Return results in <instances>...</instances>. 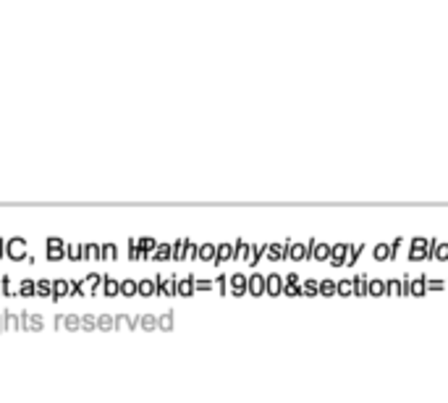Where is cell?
<instances>
[{
  "label": "cell",
  "mask_w": 448,
  "mask_h": 403,
  "mask_svg": "<svg viewBox=\"0 0 448 403\" xmlns=\"http://www.w3.org/2000/svg\"><path fill=\"white\" fill-rule=\"evenodd\" d=\"M5 257L13 259V262H24L27 259V238L21 236H13L5 241Z\"/></svg>",
  "instance_id": "obj_1"
},
{
  "label": "cell",
  "mask_w": 448,
  "mask_h": 403,
  "mask_svg": "<svg viewBox=\"0 0 448 403\" xmlns=\"http://www.w3.org/2000/svg\"><path fill=\"white\" fill-rule=\"evenodd\" d=\"M288 259L294 262H304V259H312V243H296V241H288Z\"/></svg>",
  "instance_id": "obj_2"
},
{
  "label": "cell",
  "mask_w": 448,
  "mask_h": 403,
  "mask_svg": "<svg viewBox=\"0 0 448 403\" xmlns=\"http://www.w3.org/2000/svg\"><path fill=\"white\" fill-rule=\"evenodd\" d=\"M103 278H105V275H100V272H89L87 278H81V288H84V296H95V293H103Z\"/></svg>",
  "instance_id": "obj_3"
},
{
  "label": "cell",
  "mask_w": 448,
  "mask_h": 403,
  "mask_svg": "<svg viewBox=\"0 0 448 403\" xmlns=\"http://www.w3.org/2000/svg\"><path fill=\"white\" fill-rule=\"evenodd\" d=\"M228 291L234 293V296H244V293H249V275H228Z\"/></svg>",
  "instance_id": "obj_4"
},
{
  "label": "cell",
  "mask_w": 448,
  "mask_h": 403,
  "mask_svg": "<svg viewBox=\"0 0 448 403\" xmlns=\"http://www.w3.org/2000/svg\"><path fill=\"white\" fill-rule=\"evenodd\" d=\"M155 283H157V296H176V283H178L176 275H171V278L155 275Z\"/></svg>",
  "instance_id": "obj_5"
},
{
  "label": "cell",
  "mask_w": 448,
  "mask_h": 403,
  "mask_svg": "<svg viewBox=\"0 0 448 403\" xmlns=\"http://www.w3.org/2000/svg\"><path fill=\"white\" fill-rule=\"evenodd\" d=\"M66 296H71V278H55L53 280V296H50V301H61Z\"/></svg>",
  "instance_id": "obj_6"
},
{
  "label": "cell",
  "mask_w": 448,
  "mask_h": 403,
  "mask_svg": "<svg viewBox=\"0 0 448 403\" xmlns=\"http://www.w3.org/2000/svg\"><path fill=\"white\" fill-rule=\"evenodd\" d=\"M348 251H351V246H348V243H336V246L330 249V259H328V262L333 265V267H344Z\"/></svg>",
  "instance_id": "obj_7"
},
{
  "label": "cell",
  "mask_w": 448,
  "mask_h": 403,
  "mask_svg": "<svg viewBox=\"0 0 448 403\" xmlns=\"http://www.w3.org/2000/svg\"><path fill=\"white\" fill-rule=\"evenodd\" d=\"M265 288H268V275H260V272L249 275V293L252 296H262Z\"/></svg>",
  "instance_id": "obj_8"
},
{
  "label": "cell",
  "mask_w": 448,
  "mask_h": 403,
  "mask_svg": "<svg viewBox=\"0 0 448 403\" xmlns=\"http://www.w3.org/2000/svg\"><path fill=\"white\" fill-rule=\"evenodd\" d=\"M310 243H312V259H314V262H328V259H330V249H333V246L320 243L314 238H310Z\"/></svg>",
  "instance_id": "obj_9"
},
{
  "label": "cell",
  "mask_w": 448,
  "mask_h": 403,
  "mask_svg": "<svg viewBox=\"0 0 448 403\" xmlns=\"http://www.w3.org/2000/svg\"><path fill=\"white\" fill-rule=\"evenodd\" d=\"M430 259H435V262H448V243H443V241L430 243Z\"/></svg>",
  "instance_id": "obj_10"
},
{
  "label": "cell",
  "mask_w": 448,
  "mask_h": 403,
  "mask_svg": "<svg viewBox=\"0 0 448 403\" xmlns=\"http://www.w3.org/2000/svg\"><path fill=\"white\" fill-rule=\"evenodd\" d=\"M149 259H155V262H168V259H173V246L171 243H157L155 251L149 254Z\"/></svg>",
  "instance_id": "obj_11"
},
{
  "label": "cell",
  "mask_w": 448,
  "mask_h": 403,
  "mask_svg": "<svg viewBox=\"0 0 448 403\" xmlns=\"http://www.w3.org/2000/svg\"><path fill=\"white\" fill-rule=\"evenodd\" d=\"M103 296H107V299H115V296H121V280H115V278H103Z\"/></svg>",
  "instance_id": "obj_12"
},
{
  "label": "cell",
  "mask_w": 448,
  "mask_h": 403,
  "mask_svg": "<svg viewBox=\"0 0 448 403\" xmlns=\"http://www.w3.org/2000/svg\"><path fill=\"white\" fill-rule=\"evenodd\" d=\"M194 293V275H186V278H178L176 283V296H192Z\"/></svg>",
  "instance_id": "obj_13"
},
{
  "label": "cell",
  "mask_w": 448,
  "mask_h": 403,
  "mask_svg": "<svg viewBox=\"0 0 448 403\" xmlns=\"http://www.w3.org/2000/svg\"><path fill=\"white\" fill-rule=\"evenodd\" d=\"M34 296H39V299H50V296H53V280H50V278L34 280Z\"/></svg>",
  "instance_id": "obj_14"
},
{
  "label": "cell",
  "mask_w": 448,
  "mask_h": 403,
  "mask_svg": "<svg viewBox=\"0 0 448 403\" xmlns=\"http://www.w3.org/2000/svg\"><path fill=\"white\" fill-rule=\"evenodd\" d=\"M283 278H280L278 272L268 275V288H265V293H270V296H278V293H283Z\"/></svg>",
  "instance_id": "obj_15"
},
{
  "label": "cell",
  "mask_w": 448,
  "mask_h": 403,
  "mask_svg": "<svg viewBox=\"0 0 448 403\" xmlns=\"http://www.w3.org/2000/svg\"><path fill=\"white\" fill-rule=\"evenodd\" d=\"M268 259H270V262L288 259V243H286V246H280V243H270V246H268Z\"/></svg>",
  "instance_id": "obj_16"
},
{
  "label": "cell",
  "mask_w": 448,
  "mask_h": 403,
  "mask_svg": "<svg viewBox=\"0 0 448 403\" xmlns=\"http://www.w3.org/2000/svg\"><path fill=\"white\" fill-rule=\"evenodd\" d=\"M121 296H126V299L139 296V280H134V278H123V280H121Z\"/></svg>",
  "instance_id": "obj_17"
},
{
  "label": "cell",
  "mask_w": 448,
  "mask_h": 403,
  "mask_svg": "<svg viewBox=\"0 0 448 403\" xmlns=\"http://www.w3.org/2000/svg\"><path fill=\"white\" fill-rule=\"evenodd\" d=\"M139 296H144V299L157 296V283H155V278H142V280H139Z\"/></svg>",
  "instance_id": "obj_18"
},
{
  "label": "cell",
  "mask_w": 448,
  "mask_h": 403,
  "mask_svg": "<svg viewBox=\"0 0 448 403\" xmlns=\"http://www.w3.org/2000/svg\"><path fill=\"white\" fill-rule=\"evenodd\" d=\"M409 293L412 296H425L427 293V275H419V278H414L409 283Z\"/></svg>",
  "instance_id": "obj_19"
},
{
  "label": "cell",
  "mask_w": 448,
  "mask_h": 403,
  "mask_svg": "<svg viewBox=\"0 0 448 403\" xmlns=\"http://www.w3.org/2000/svg\"><path fill=\"white\" fill-rule=\"evenodd\" d=\"M234 259V243H218V254H215V265H223Z\"/></svg>",
  "instance_id": "obj_20"
},
{
  "label": "cell",
  "mask_w": 448,
  "mask_h": 403,
  "mask_svg": "<svg viewBox=\"0 0 448 403\" xmlns=\"http://www.w3.org/2000/svg\"><path fill=\"white\" fill-rule=\"evenodd\" d=\"M215 254H218V246L215 243H202L197 251V259H202V262H215Z\"/></svg>",
  "instance_id": "obj_21"
},
{
  "label": "cell",
  "mask_w": 448,
  "mask_h": 403,
  "mask_svg": "<svg viewBox=\"0 0 448 403\" xmlns=\"http://www.w3.org/2000/svg\"><path fill=\"white\" fill-rule=\"evenodd\" d=\"M66 259H71V262H81V259H87L84 257V246H81V243H69V246H66Z\"/></svg>",
  "instance_id": "obj_22"
},
{
  "label": "cell",
  "mask_w": 448,
  "mask_h": 403,
  "mask_svg": "<svg viewBox=\"0 0 448 403\" xmlns=\"http://www.w3.org/2000/svg\"><path fill=\"white\" fill-rule=\"evenodd\" d=\"M84 257L89 259V262H103V246H100V243H87Z\"/></svg>",
  "instance_id": "obj_23"
},
{
  "label": "cell",
  "mask_w": 448,
  "mask_h": 403,
  "mask_svg": "<svg viewBox=\"0 0 448 403\" xmlns=\"http://www.w3.org/2000/svg\"><path fill=\"white\" fill-rule=\"evenodd\" d=\"M396 254H393V246L391 243H378L375 246V259L378 262H385V259H393Z\"/></svg>",
  "instance_id": "obj_24"
},
{
  "label": "cell",
  "mask_w": 448,
  "mask_h": 403,
  "mask_svg": "<svg viewBox=\"0 0 448 403\" xmlns=\"http://www.w3.org/2000/svg\"><path fill=\"white\" fill-rule=\"evenodd\" d=\"M336 293L338 296H354V278H344L336 283Z\"/></svg>",
  "instance_id": "obj_25"
},
{
  "label": "cell",
  "mask_w": 448,
  "mask_h": 403,
  "mask_svg": "<svg viewBox=\"0 0 448 403\" xmlns=\"http://www.w3.org/2000/svg\"><path fill=\"white\" fill-rule=\"evenodd\" d=\"M24 327H27V330H42L45 322H42V317H39V314H27V312H24Z\"/></svg>",
  "instance_id": "obj_26"
},
{
  "label": "cell",
  "mask_w": 448,
  "mask_h": 403,
  "mask_svg": "<svg viewBox=\"0 0 448 403\" xmlns=\"http://www.w3.org/2000/svg\"><path fill=\"white\" fill-rule=\"evenodd\" d=\"M385 285H388V280H383V278H372L367 293H370V296H383V293H385Z\"/></svg>",
  "instance_id": "obj_27"
},
{
  "label": "cell",
  "mask_w": 448,
  "mask_h": 403,
  "mask_svg": "<svg viewBox=\"0 0 448 403\" xmlns=\"http://www.w3.org/2000/svg\"><path fill=\"white\" fill-rule=\"evenodd\" d=\"M268 254V246H249V254H246V265H257L260 262V257Z\"/></svg>",
  "instance_id": "obj_28"
},
{
  "label": "cell",
  "mask_w": 448,
  "mask_h": 403,
  "mask_svg": "<svg viewBox=\"0 0 448 403\" xmlns=\"http://www.w3.org/2000/svg\"><path fill=\"white\" fill-rule=\"evenodd\" d=\"M367 288H370L367 275H356V278H354V296H364V293H367Z\"/></svg>",
  "instance_id": "obj_29"
},
{
  "label": "cell",
  "mask_w": 448,
  "mask_h": 403,
  "mask_svg": "<svg viewBox=\"0 0 448 403\" xmlns=\"http://www.w3.org/2000/svg\"><path fill=\"white\" fill-rule=\"evenodd\" d=\"M66 259V243L63 246H47V262H61Z\"/></svg>",
  "instance_id": "obj_30"
},
{
  "label": "cell",
  "mask_w": 448,
  "mask_h": 403,
  "mask_svg": "<svg viewBox=\"0 0 448 403\" xmlns=\"http://www.w3.org/2000/svg\"><path fill=\"white\" fill-rule=\"evenodd\" d=\"M314 293H320V280H314V278L304 280L302 283V296H314Z\"/></svg>",
  "instance_id": "obj_31"
},
{
  "label": "cell",
  "mask_w": 448,
  "mask_h": 403,
  "mask_svg": "<svg viewBox=\"0 0 448 403\" xmlns=\"http://www.w3.org/2000/svg\"><path fill=\"white\" fill-rule=\"evenodd\" d=\"M5 317V327H11V330H19V327H24V314H11V312H3Z\"/></svg>",
  "instance_id": "obj_32"
},
{
  "label": "cell",
  "mask_w": 448,
  "mask_h": 403,
  "mask_svg": "<svg viewBox=\"0 0 448 403\" xmlns=\"http://www.w3.org/2000/svg\"><path fill=\"white\" fill-rule=\"evenodd\" d=\"M97 330H115V317H110V314H100V317H97Z\"/></svg>",
  "instance_id": "obj_33"
},
{
  "label": "cell",
  "mask_w": 448,
  "mask_h": 403,
  "mask_svg": "<svg viewBox=\"0 0 448 403\" xmlns=\"http://www.w3.org/2000/svg\"><path fill=\"white\" fill-rule=\"evenodd\" d=\"M385 293L388 296H404V283L401 280H388V285H385Z\"/></svg>",
  "instance_id": "obj_34"
},
{
  "label": "cell",
  "mask_w": 448,
  "mask_h": 403,
  "mask_svg": "<svg viewBox=\"0 0 448 403\" xmlns=\"http://www.w3.org/2000/svg\"><path fill=\"white\" fill-rule=\"evenodd\" d=\"M63 327H66V330H81V317L79 314H66L63 317Z\"/></svg>",
  "instance_id": "obj_35"
},
{
  "label": "cell",
  "mask_w": 448,
  "mask_h": 403,
  "mask_svg": "<svg viewBox=\"0 0 448 403\" xmlns=\"http://www.w3.org/2000/svg\"><path fill=\"white\" fill-rule=\"evenodd\" d=\"M103 259H105V262L118 259V246H115V243H103Z\"/></svg>",
  "instance_id": "obj_36"
},
{
  "label": "cell",
  "mask_w": 448,
  "mask_h": 403,
  "mask_svg": "<svg viewBox=\"0 0 448 403\" xmlns=\"http://www.w3.org/2000/svg\"><path fill=\"white\" fill-rule=\"evenodd\" d=\"M246 254H249V243L239 238L234 243V259H246Z\"/></svg>",
  "instance_id": "obj_37"
},
{
  "label": "cell",
  "mask_w": 448,
  "mask_h": 403,
  "mask_svg": "<svg viewBox=\"0 0 448 403\" xmlns=\"http://www.w3.org/2000/svg\"><path fill=\"white\" fill-rule=\"evenodd\" d=\"M362 254H364V243H359V246H351V251H348V257H346V267L356 265V259H359Z\"/></svg>",
  "instance_id": "obj_38"
},
{
  "label": "cell",
  "mask_w": 448,
  "mask_h": 403,
  "mask_svg": "<svg viewBox=\"0 0 448 403\" xmlns=\"http://www.w3.org/2000/svg\"><path fill=\"white\" fill-rule=\"evenodd\" d=\"M139 327H142V330H155V327H157V317L155 314H142V317H139Z\"/></svg>",
  "instance_id": "obj_39"
},
{
  "label": "cell",
  "mask_w": 448,
  "mask_h": 403,
  "mask_svg": "<svg viewBox=\"0 0 448 403\" xmlns=\"http://www.w3.org/2000/svg\"><path fill=\"white\" fill-rule=\"evenodd\" d=\"M412 262H422V259H430V249H419V246H412V254H409Z\"/></svg>",
  "instance_id": "obj_40"
},
{
  "label": "cell",
  "mask_w": 448,
  "mask_h": 403,
  "mask_svg": "<svg viewBox=\"0 0 448 403\" xmlns=\"http://www.w3.org/2000/svg\"><path fill=\"white\" fill-rule=\"evenodd\" d=\"M320 293H322V296H336V283L328 280V278H322L320 280Z\"/></svg>",
  "instance_id": "obj_41"
},
{
  "label": "cell",
  "mask_w": 448,
  "mask_h": 403,
  "mask_svg": "<svg viewBox=\"0 0 448 403\" xmlns=\"http://www.w3.org/2000/svg\"><path fill=\"white\" fill-rule=\"evenodd\" d=\"M81 330H87V333L97 330V317L95 314H84V317H81Z\"/></svg>",
  "instance_id": "obj_42"
},
{
  "label": "cell",
  "mask_w": 448,
  "mask_h": 403,
  "mask_svg": "<svg viewBox=\"0 0 448 403\" xmlns=\"http://www.w3.org/2000/svg\"><path fill=\"white\" fill-rule=\"evenodd\" d=\"M137 243H139V246H142V249L147 251V254H152V251H155V246H157V241H155L152 236H142V238H137Z\"/></svg>",
  "instance_id": "obj_43"
},
{
  "label": "cell",
  "mask_w": 448,
  "mask_h": 403,
  "mask_svg": "<svg viewBox=\"0 0 448 403\" xmlns=\"http://www.w3.org/2000/svg\"><path fill=\"white\" fill-rule=\"evenodd\" d=\"M0 280H3V296H13V293H19V288L13 285L11 275H5V278H0Z\"/></svg>",
  "instance_id": "obj_44"
},
{
  "label": "cell",
  "mask_w": 448,
  "mask_h": 403,
  "mask_svg": "<svg viewBox=\"0 0 448 403\" xmlns=\"http://www.w3.org/2000/svg\"><path fill=\"white\" fill-rule=\"evenodd\" d=\"M197 251H199V246L194 241H184V259H197Z\"/></svg>",
  "instance_id": "obj_45"
},
{
  "label": "cell",
  "mask_w": 448,
  "mask_h": 403,
  "mask_svg": "<svg viewBox=\"0 0 448 403\" xmlns=\"http://www.w3.org/2000/svg\"><path fill=\"white\" fill-rule=\"evenodd\" d=\"M157 327H160V330H171L173 327V312H165V314L157 317Z\"/></svg>",
  "instance_id": "obj_46"
},
{
  "label": "cell",
  "mask_w": 448,
  "mask_h": 403,
  "mask_svg": "<svg viewBox=\"0 0 448 403\" xmlns=\"http://www.w3.org/2000/svg\"><path fill=\"white\" fill-rule=\"evenodd\" d=\"M215 288V280H207V278H194V291H212Z\"/></svg>",
  "instance_id": "obj_47"
},
{
  "label": "cell",
  "mask_w": 448,
  "mask_h": 403,
  "mask_svg": "<svg viewBox=\"0 0 448 403\" xmlns=\"http://www.w3.org/2000/svg\"><path fill=\"white\" fill-rule=\"evenodd\" d=\"M19 293H21V296H34V280H21L19 283Z\"/></svg>",
  "instance_id": "obj_48"
},
{
  "label": "cell",
  "mask_w": 448,
  "mask_h": 403,
  "mask_svg": "<svg viewBox=\"0 0 448 403\" xmlns=\"http://www.w3.org/2000/svg\"><path fill=\"white\" fill-rule=\"evenodd\" d=\"M184 241L186 238H178L173 243V259H176V262H184Z\"/></svg>",
  "instance_id": "obj_49"
},
{
  "label": "cell",
  "mask_w": 448,
  "mask_h": 403,
  "mask_svg": "<svg viewBox=\"0 0 448 403\" xmlns=\"http://www.w3.org/2000/svg\"><path fill=\"white\" fill-rule=\"evenodd\" d=\"M283 293L286 296H302V285H291V283H283Z\"/></svg>",
  "instance_id": "obj_50"
},
{
  "label": "cell",
  "mask_w": 448,
  "mask_h": 403,
  "mask_svg": "<svg viewBox=\"0 0 448 403\" xmlns=\"http://www.w3.org/2000/svg\"><path fill=\"white\" fill-rule=\"evenodd\" d=\"M215 288L220 293H228V275H218V278H215Z\"/></svg>",
  "instance_id": "obj_51"
},
{
  "label": "cell",
  "mask_w": 448,
  "mask_h": 403,
  "mask_svg": "<svg viewBox=\"0 0 448 403\" xmlns=\"http://www.w3.org/2000/svg\"><path fill=\"white\" fill-rule=\"evenodd\" d=\"M71 296H84V288H81L79 278H71Z\"/></svg>",
  "instance_id": "obj_52"
},
{
  "label": "cell",
  "mask_w": 448,
  "mask_h": 403,
  "mask_svg": "<svg viewBox=\"0 0 448 403\" xmlns=\"http://www.w3.org/2000/svg\"><path fill=\"white\" fill-rule=\"evenodd\" d=\"M443 288H446V280H438V278L427 280V291H443Z\"/></svg>",
  "instance_id": "obj_53"
},
{
  "label": "cell",
  "mask_w": 448,
  "mask_h": 403,
  "mask_svg": "<svg viewBox=\"0 0 448 403\" xmlns=\"http://www.w3.org/2000/svg\"><path fill=\"white\" fill-rule=\"evenodd\" d=\"M430 243H433V241H427L425 236H417V238L412 241V246H419V249H430Z\"/></svg>",
  "instance_id": "obj_54"
},
{
  "label": "cell",
  "mask_w": 448,
  "mask_h": 403,
  "mask_svg": "<svg viewBox=\"0 0 448 403\" xmlns=\"http://www.w3.org/2000/svg\"><path fill=\"white\" fill-rule=\"evenodd\" d=\"M63 243H66V241L58 238V236H50V238H47V246H63Z\"/></svg>",
  "instance_id": "obj_55"
},
{
  "label": "cell",
  "mask_w": 448,
  "mask_h": 403,
  "mask_svg": "<svg viewBox=\"0 0 448 403\" xmlns=\"http://www.w3.org/2000/svg\"><path fill=\"white\" fill-rule=\"evenodd\" d=\"M283 280H286V283H291V285H296V283H299V275H296V272H288Z\"/></svg>",
  "instance_id": "obj_56"
},
{
  "label": "cell",
  "mask_w": 448,
  "mask_h": 403,
  "mask_svg": "<svg viewBox=\"0 0 448 403\" xmlns=\"http://www.w3.org/2000/svg\"><path fill=\"white\" fill-rule=\"evenodd\" d=\"M401 243H404V238H401V236H398V238H396V241L391 243V246H393V254H396V251H398V249H401Z\"/></svg>",
  "instance_id": "obj_57"
},
{
  "label": "cell",
  "mask_w": 448,
  "mask_h": 403,
  "mask_svg": "<svg viewBox=\"0 0 448 403\" xmlns=\"http://www.w3.org/2000/svg\"><path fill=\"white\" fill-rule=\"evenodd\" d=\"M0 259H5V238H0Z\"/></svg>",
  "instance_id": "obj_58"
},
{
  "label": "cell",
  "mask_w": 448,
  "mask_h": 403,
  "mask_svg": "<svg viewBox=\"0 0 448 403\" xmlns=\"http://www.w3.org/2000/svg\"><path fill=\"white\" fill-rule=\"evenodd\" d=\"M0 330H5V317L0 314Z\"/></svg>",
  "instance_id": "obj_59"
},
{
  "label": "cell",
  "mask_w": 448,
  "mask_h": 403,
  "mask_svg": "<svg viewBox=\"0 0 448 403\" xmlns=\"http://www.w3.org/2000/svg\"><path fill=\"white\" fill-rule=\"evenodd\" d=\"M0 296H3V280H0Z\"/></svg>",
  "instance_id": "obj_60"
},
{
  "label": "cell",
  "mask_w": 448,
  "mask_h": 403,
  "mask_svg": "<svg viewBox=\"0 0 448 403\" xmlns=\"http://www.w3.org/2000/svg\"><path fill=\"white\" fill-rule=\"evenodd\" d=\"M446 288H448V280H446Z\"/></svg>",
  "instance_id": "obj_61"
}]
</instances>
